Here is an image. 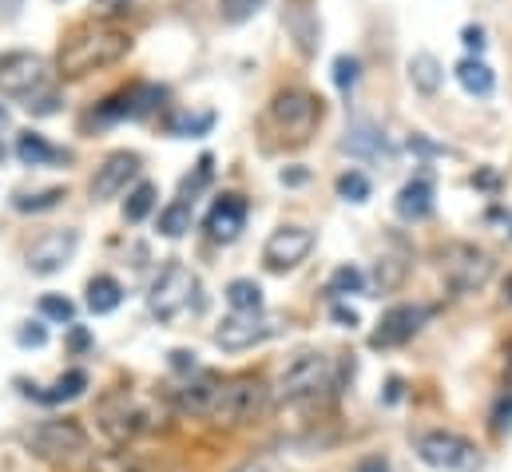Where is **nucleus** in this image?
Here are the masks:
<instances>
[{
  "label": "nucleus",
  "instance_id": "nucleus-51",
  "mask_svg": "<svg viewBox=\"0 0 512 472\" xmlns=\"http://www.w3.org/2000/svg\"><path fill=\"white\" fill-rule=\"evenodd\" d=\"M0 155H4V147H0Z\"/></svg>",
  "mask_w": 512,
  "mask_h": 472
},
{
  "label": "nucleus",
  "instance_id": "nucleus-23",
  "mask_svg": "<svg viewBox=\"0 0 512 472\" xmlns=\"http://www.w3.org/2000/svg\"><path fill=\"white\" fill-rule=\"evenodd\" d=\"M88 389V373L84 369H68L64 377H56L48 389H40L36 393V401H44V405H60V401H72V397H80Z\"/></svg>",
  "mask_w": 512,
  "mask_h": 472
},
{
  "label": "nucleus",
  "instance_id": "nucleus-16",
  "mask_svg": "<svg viewBox=\"0 0 512 472\" xmlns=\"http://www.w3.org/2000/svg\"><path fill=\"white\" fill-rule=\"evenodd\" d=\"M247 227V199L243 195H219L207 211V235L215 242H235Z\"/></svg>",
  "mask_w": 512,
  "mask_h": 472
},
{
  "label": "nucleus",
  "instance_id": "nucleus-3",
  "mask_svg": "<svg viewBox=\"0 0 512 472\" xmlns=\"http://www.w3.org/2000/svg\"><path fill=\"white\" fill-rule=\"evenodd\" d=\"M24 449L40 461H52V465L80 461L88 453V433L80 421H68V417L64 421H40L24 433Z\"/></svg>",
  "mask_w": 512,
  "mask_h": 472
},
{
  "label": "nucleus",
  "instance_id": "nucleus-25",
  "mask_svg": "<svg viewBox=\"0 0 512 472\" xmlns=\"http://www.w3.org/2000/svg\"><path fill=\"white\" fill-rule=\"evenodd\" d=\"M227 302H231L235 314H258L262 310V290H258V282H251V278H235L227 286Z\"/></svg>",
  "mask_w": 512,
  "mask_h": 472
},
{
  "label": "nucleus",
  "instance_id": "nucleus-35",
  "mask_svg": "<svg viewBox=\"0 0 512 472\" xmlns=\"http://www.w3.org/2000/svg\"><path fill=\"white\" fill-rule=\"evenodd\" d=\"M401 274H405V262L401 258H378V274L374 278H378L382 290H393L401 282Z\"/></svg>",
  "mask_w": 512,
  "mask_h": 472
},
{
  "label": "nucleus",
  "instance_id": "nucleus-34",
  "mask_svg": "<svg viewBox=\"0 0 512 472\" xmlns=\"http://www.w3.org/2000/svg\"><path fill=\"white\" fill-rule=\"evenodd\" d=\"M334 84H338L342 92H350V88L358 84V60H354V56H338V60H334Z\"/></svg>",
  "mask_w": 512,
  "mask_h": 472
},
{
  "label": "nucleus",
  "instance_id": "nucleus-42",
  "mask_svg": "<svg viewBox=\"0 0 512 472\" xmlns=\"http://www.w3.org/2000/svg\"><path fill=\"white\" fill-rule=\"evenodd\" d=\"M334 322L346 326V330H354V326H358V314H354L350 306H334Z\"/></svg>",
  "mask_w": 512,
  "mask_h": 472
},
{
  "label": "nucleus",
  "instance_id": "nucleus-32",
  "mask_svg": "<svg viewBox=\"0 0 512 472\" xmlns=\"http://www.w3.org/2000/svg\"><path fill=\"white\" fill-rule=\"evenodd\" d=\"M40 314H44L48 322H72V318H76V306H72L64 294H44V298H40Z\"/></svg>",
  "mask_w": 512,
  "mask_h": 472
},
{
  "label": "nucleus",
  "instance_id": "nucleus-18",
  "mask_svg": "<svg viewBox=\"0 0 512 472\" xmlns=\"http://www.w3.org/2000/svg\"><path fill=\"white\" fill-rule=\"evenodd\" d=\"M342 147L350 155H358V159H393V147L385 143V131L370 119H354L346 139H342Z\"/></svg>",
  "mask_w": 512,
  "mask_h": 472
},
{
  "label": "nucleus",
  "instance_id": "nucleus-49",
  "mask_svg": "<svg viewBox=\"0 0 512 472\" xmlns=\"http://www.w3.org/2000/svg\"><path fill=\"white\" fill-rule=\"evenodd\" d=\"M509 381H512V342H509Z\"/></svg>",
  "mask_w": 512,
  "mask_h": 472
},
{
  "label": "nucleus",
  "instance_id": "nucleus-31",
  "mask_svg": "<svg viewBox=\"0 0 512 472\" xmlns=\"http://www.w3.org/2000/svg\"><path fill=\"white\" fill-rule=\"evenodd\" d=\"M338 195L346 203H366L370 199V179L362 171H346V175H338Z\"/></svg>",
  "mask_w": 512,
  "mask_h": 472
},
{
  "label": "nucleus",
  "instance_id": "nucleus-10",
  "mask_svg": "<svg viewBox=\"0 0 512 472\" xmlns=\"http://www.w3.org/2000/svg\"><path fill=\"white\" fill-rule=\"evenodd\" d=\"M48 76L44 56L36 52H4L0 56V92L4 96H32Z\"/></svg>",
  "mask_w": 512,
  "mask_h": 472
},
{
  "label": "nucleus",
  "instance_id": "nucleus-39",
  "mask_svg": "<svg viewBox=\"0 0 512 472\" xmlns=\"http://www.w3.org/2000/svg\"><path fill=\"white\" fill-rule=\"evenodd\" d=\"M235 472H286L278 461H270V457H258V461H247L243 469H235Z\"/></svg>",
  "mask_w": 512,
  "mask_h": 472
},
{
  "label": "nucleus",
  "instance_id": "nucleus-40",
  "mask_svg": "<svg viewBox=\"0 0 512 472\" xmlns=\"http://www.w3.org/2000/svg\"><path fill=\"white\" fill-rule=\"evenodd\" d=\"M171 365H175V369H183V373H195V369H199L191 350H175V354H171Z\"/></svg>",
  "mask_w": 512,
  "mask_h": 472
},
{
  "label": "nucleus",
  "instance_id": "nucleus-47",
  "mask_svg": "<svg viewBox=\"0 0 512 472\" xmlns=\"http://www.w3.org/2000/svg\"><path fill=\"white\" fill-rule=\"evenodd\" d=\"M505 302H509V306H512V274H509V278H505Z\"/></svg>",
  "mask_w": 512,
  "mask_h": 472
},
{
  "label": "nucleus",
  "instance_id": "nucleus-11",
  "mask_svg": "<svg viewBox=\"0 0 512 472\" xmlns=\"http://www.w3.org/2000/svg\"><path fill=\"white\" fill-rule=\"evenodd\" d=\"M433 310L429 306H393V310H385L382 322H378V330L370 334V346L374 350H393V346H405L421 326H425V318H429Z\"/></svg>",
  "mask_w": 512,
  "mask_h": 472
},
{
  "label": "nucleus",
  "instance_id": "nucleus-20",
  "mask_svg": "<svg viewBox=\"0 0 512 472\" xmlns=\"http://www.w3.org/2000/svg\"><path fill=\"white\" fill-rule=\"evenodd\" d=\"M405 68H409V80H413V88L421 96H433L445 84V68H441V60L433 52H413Z\"/></svg>",
  "mask_w": 512,
  "mask_h": 472
},
{
  "label": "nucleus",
  "instance_id": "nucleus-7",
  "mask_svg": "<svg viewBox=\"0 0 512 472\" xmlns=\"http://www.w3.org/2000/svg\"><path fill=\"white\" fill-rule=\"evenodd\" d=\"M441 274L457 294H473L493 278V258L473 242H449L441 250Z\"/></svg>",
  "mask_w": 512,
  "mask_h": 472
},
{
  "label": "nucleus",
  "instance_id": "nucleus-38",
  "mask_svg": "<svg viewBox=\"0 0 512 472\" xmlns=\"http://www.w3.org/2000/svg\"><path fill=\"white\" fill-rule=\"evenodd\" d=\"M461 40H465V48H469V52H477V56H481V48H485V32H481L477 24H469V28L461 32Z\"/></svg>",
  "mask_w": 512,
  "mask_h": 472
},
{
  "label": "nucleus",
  "instance_id": "nucleus-30",
  "mask_svg": "<svg viewBox=\"0 0 512 472\" xmlns=\"http://www.w3.org/2000/svg\"><path fill=\"white\" fill-rule=\"evenodd\" d=\"M211 123H215V116H211V112H199V116L183 112V116L171 119V135H179V139H191V135H207V131H211Z\"/></svg>",
  "mask_w": 512,
  "mask_h": 472
},
{
  "label": "nucleus",
  "instance_id": "nucleus-26",
  "mask_svg": "<svg viewBox=\"0 0 512 472\" xmlns=\"http://www.w3.org/2000/svg\"><path fill=\"white\" fill-rule=\"evenodd\" d=\"M159 231L167 238L187 235V231H191V203H187V199H175V203L159 215Z\"/></svg>",
  "mask_w": 512,
  "mask_h": 472
},
{
  "label": "nucleus",
  "instance_id": "nucleus-12",
  "mask_svg": "<svg viewBox=\"0 0 512 472\" xmlns=\"http://www.w3.org/2000/svg\"><path fill=\"white\" fill-rule=\"evenodd\" d=\"M76 246H80V231H72V227L36 238V242L28 246V254H24V258H28V270H32V274H56V270H64V266L72 262Z\"/></svg>",
  "mask_w": 512,
  "mask_h": 472
},
{
  "label": "nucleus",
  "instance_id": "nucleus-28",
  "mask_svg": "<svg viewBox=\"0 0 512 472\" xmlns=\"http://www.w3.org/2000/svg\"><path fill=\"white\" fill-rule=\"evenodd\" d=\"M151 211H155V187L151 183H139L128 195V203H124V219L128 223H143Z\"/></svg>",
  "mask_w": 512,
  "mask_h": 472
},
{
  "label": "nucleus",
  "instance_id": "nucleus-17",
  "mask_svg": "<svg viewBox=\"0 0 512 472\" xmlns=\"http://www.w3.org/2000/svg\"><path fill=\"white\" fill-rule=\"evenodd\" d=\"M215 393H219V377L199 373L195 381L187 377L179 389H171V401H175V409H179V413H191V417H211Z\"/></svg>",
  "mask_w": 512,
  "mask_h": 472
},
{
  "label": "nucleus",
  "instance_id": "nucleus-1",
  "mask_svg": "<svg viewBox=\"0 0 512 472\" xmlns=\"http://www.w3.org/2000/svg\"><path fill=\"white\" fill-rule=\"evenodd\" d=\"M128 52H131L128 32H120L112 24H84V28H76L60 44L56 64H60L64 76H88L96 68H108V64L124 60Z\"/></svg>",
  "mask_w": 512,
  "mask_h": 472
},
{
  "label": "nucleus",
  "instance_id": "nucleus-36",
  "mask_svg": "<svg viewBox=\"0 0 512 472\" xmlns=\"http://www.w3.org/2000/svg\"><path fill=\"white\" fill-rule=\"evenodd\" d=\"M258 8H262V0H223V16L235 20V24L239 20H251Z\"/></svg>",
  "mask_w": 512,
  "mask_h": 472
},
{
  "label": "nucleus",
  "instance_id": "nucleus-22",
  "mask_svg": "<svg viewBox=\"0 0 512 472\" xmlns=\"http://www.w3.org/2000/svg\"><path fill=\"white\" fill-rule=\"evenodd\" d=\"M120 302H124V286H120L116 278L96 274V278L88 282V310H92L96 318H104V314L120 310Z\"/></svg>",
  "mask_w": 512,
  "mask_h": 472
},
{
  "label": "nucleus",
  "instance_id": "nucleus-37",
  "mask_svg": "<svg viewBox=\"0 0 512 472\" xmlns=\"http://www.w3.org/2000/svg\"><path fill=\"white\" fill-rule=\"evenodd\" d=\"M16 342H20L24 350H28V346H32V350H40V346L48 342V330H44L40 322H24V326L16 330Z\"/></svg>",
  "mask_w": 512,
  "mask_h": 472
},
{
  "label": "nucleus",
  "instance_id": "nucleus-2",
  "mask_svg": "<svg viewBox=\"0 0 512 472\" xmlns=\"http://www.w3.org/2000/svg\"><path fill=\"white\" fill-rule=\"evenodd\" d=\"M147 306L159 322H175L183 318L187 310H199V278L183 266V262H167L159 270V278L151 282V294H147Z\"/></svg>",
  "mask_w": 512,
  "mask_h": 472
},
{
  "label": "nucleus",
  "instance_id": "nucleus-24",
  "mask_svg": "<svg viewBox=\"0 0 512 472\" xmlns=\"http://www.w3.org/2000/svg\"><path fill=\"white\" fill-rule=\"evenodd\" d=\"M16 155H20V163L24 167H44V163H52L60 151L44 139V135H32V131H24L20 139H16Z\"/></svg>",
  "mask_w": 512,
  "mask_h": 472
},
{
  "label": "nucleus",
  "instance_id": "nucleus-15",
  "mask_svg": "<svg viewBox=\"0 0 512 472\" xmlns=\"http://www.w3.org/2000/svg\"><path fill=\"white\" fill-rule=\"evenodd\" d=\"M135 175H139V155H135V151H116V155H108L104 167H96L92 199H116Z\"/></svg>",
  "mask_w": 512,
  "mask_h": 472
},
{
  "label": "nucleus",
  "instance_id": "nucleus-33",
  "mask_svg": "<svg viewBox=\"0 0 512 472\" xmlns=\"http://www.w3.org/2000/svg\"><path fill=\"white\" fill-rule=\"evenodd\" d=\"M88 472H139V469H135L131 453H104V457L92 461V469Z\"/></svg>",
  "mask_w": 512,
  "mask_h": 472
},
{
  "label": "nucleus",
  "instance_id": "nucleus-19",
  "mask_svg": "<svg viewBox=\"0 0 512 472\" xmlns=\"http://www.w3.org/2000/svg\"><path fill=\"white\" fill-rule=\"evenodd\" d=\"M397 219H405V223H421V219H429V211H433V183L425 179V175H417V179H409L401 191H397Z\"/></svg>",
  "mask_w": 512,
  "mask_h": 472
},
{
  "label": "nucleus",
  "instance_id": "nucleus-4",
  "mask_svg": "<svg viewBox=\"0 0 512 472\" xmlns=\"http://www.w3.org/2000/svg\"><path fill=\"white\" fill-rule=\"evenodd\" d=\"M266 405H270V389L258 377H231V381H219L211 421L215 425H247Z\"/></svg>",
  "mask_w": 512,
  "mask_h": 472
},
{
  "label": "nucleus",
  "instance_id": "nucleus-21",
  "mask_svg": "<svg viewBox=\"0 0 512 472\" xmlns=\"http://www.w3.org/2000/svg\"><path fill=\"white\" fill-rule=\"evenodd\" d=\"M453 72H457V84H461L469 96H489L493 84H497V80H493V68H489L481 56H465Z\"/></svg>",
  "mask_w": 512,
  "mask_h": 472
},
{
  "label": "nucleus",
  "instance_id": "nucleus-45",
  "mask_svg": "<svg viewBox=\"0 0 512 472\" xmlns=\"http://www.w3.org/2000/svg\"><path fill=\"white\" fill-rule=\"evenodd\" d=\"M302 179H306V175H302V171H290V175H286V171H282V183H302Z\"/></svg>",
  "mask_w": 512,
  "mask_h": 472
},
{
  "label": "nucleus",
  "instance_id": "nucleus-46",
  "mask_svg": "<svg viewBox=\"0 0 512 472\" xmlns=\"http://www.w3.org/2000/svg\"><path fill=\"white\" fill-rule=\"evenodd\" d=\"M0 8H4V12H8V16H12V12H16V8H20V0H0Z\"/></svg>",
  "mask_w": 512,
  "mask_h": 472
},
{
  "label": "nucleus",
  "instance_id": "nucleus-50",
  "mask_svg": "<svg viewBox=\"0 0 512 472\" xmlns=\"http://www.w3.org/2000/svg\"><path fill=\"white\" fill-rule=\"evenodd\" d=\"M0 123H4V108H0Z\"/></svg>",
  "mask_w": 512,
  "mask_h": 472
},
{
  "label": "nucleus",
  "instance_id": "nucleus-43",
  "mask_svg": "<svg viewBox=\"0 0 512 472\" xmlns=\"http://www.w3.org/2000/svg\"><path fill=\"white\" fill-rule=\"evenodd\" d=\"M473 187H497V175L485 171V175H473Z\"/></svg>",
  "mask_w": 512,
  "mask_h": 472
},
{
  "label": "nucleus",
  "instance_id": "nucleus-6",
  "mask_svg": "<svg viewBox=\"0 0 512 472\" xmlns=\"http://www.w3.org/2000/svg\"><path fill=\"white\" fill-rule=\"evenodd\" d=\"M338 385V365L330 354H298L278 377V397L286 401H302V397H318L326 389Z\"/></svg>",
  "mask_w": 512,
  "mask_h": 472
},
{
  "label": "nucleus",
  "instance_id": "nucleus-8",
  "mask_svg": "<svg viewBox=\"0 0 512 472\" xmlns=\"http://www.w3.org/2000/svg\"><path fill=\"white\" fill-rule=\"evenodd\" d=\"M270 119H274V127L286 131L294 143H306L310 131H314L318 119H322V100H314V96L302 92V88H286V92H278V96L270 100Z\"/></svg>",
  "mask_w": 512,
  "mask_h": 472
},
{
  "label": "nucleus",
  "instance_id": "nucleus-41",
  "mask_svg": "<svg viewBox=\"0 0 512 472\" xmlns=\"http://www.w3.org/2000/svg\"><path fill=\"white\" fill-rule=\"evenodd\" d=\"M409 147H413V151H421V155H445V147H437V143H429V139H421V135H413V139H409Z\"/></svg>",
  "mask_w": 512,
  "mask_h": 472
},
{
  "label": "nucleus",
  "instance_id": "nucleus-44",
  "mask_svg": "<svg viewBox=\"0 0 512 472\" xmlns=\"http://www.w3.org/2000/svg\"><path fill=\"white\" fill-rule=\"evenodd\" d=\"M385 401L393 405V401H401V381H389V389H385Z\"/></svg>",
  "mask_w": 512,
  "mask_h": 472
},
{
  "label": "nucleus",
  "instance_id": "nucleus-48",
  "mask_svg": "<svg viewBox=\"0 0 512 472\" xmlns=\"http://www.w3.org/2000/svg\"><path fill=\"white\" fill-rule=\"evenodd\" d=\"M505 235L512 238V211H505Z\"/></svg>",
  "mask_w": 512,
  "mask_h": 472
},
{
  "label": "nucleus",
  "instance_id": "nucleus-14",
  "mask_svg": "<svg viewBox=\"0 0 512 472\" xmlns=\"http://www.w3.org/2000/svg\"><path fill=\"white\" fill-rule=\"evenodd\" d=\"M100 421H104V433L112 437V441H128L135 433H143L147 425V413L131 401V393L124 389H116V393H108L104 401H100Z\"/></svg>",
  "mask_w": 512,
  "mask_h": 472
},
{
  "label": "nucleus",
  "instance_id": "nucleus-27",
  "mask_svg": "<svg viewBox=\"0 0 512 472\" xmlns=\"http://www.w3.org/2000/svg\"><path fill=\"white\" fill-rule=\"evenodd\" d=\"M60 199H68V191H64V187H48V191H40V195H16L12 207L24 211V215H40V211L60 207Z\"/></svg>",
  "mask_w": 512,
  "mask_h": 472
},
{
  "label": "nucleus",
  "instance_id": "nucleus-13",
  "mask_svg": "<svg viewBox=\"0 0 512 472\" xmlns=\"http://www.w3.org/2000/svg\"><path fill=\"white\" fill-rule=\"evenodd\" d=\"M314 250V231L306 227H278L262 246V262L270 270H294L298 262H306V254Z\"/></svg>",
  "mask_w": 512,
  "mask_h": 472
},
{
  "label": "nucleus",
  "instance_id": "nucleus-9",
  "mask_svg": "<svg viewBox=\"0 0 512 472\" xmlns=\"http://www.w3.org/2000/svg\"><path fill=\"white\" fill-rule=\"evenodd\" d=\"M274 330H278V322L266 318L262 310H258V314H231V318H223V326L215 330V346L227 350V354H239V350H251L258 342H266Z\"/></svg>",
  "mask_w": 512,
  "mask_h": 472
},
{
  "label": "nucleus",
  "instance_id": "nucleus-5",
  "mask_svg": "<svg viewBox=\"0 0 512 472\" xmlns=\"http://www.w3.org/2000/svg\"><path fill=\"white\" fill-rule=\"evenodd\" d=\"M417 457L437 472H481L485 469V457L473 441H465L461 433H445V429H433V433H421L417 437Z\"/></svg>",
  "mask_w": 512,
  "mask_h": 472
},
{
  "label": "nucleus",
  "instance_id": "nucleus-29",
  "mask_svg": "<svg viewBox=\"0 0 512 472\" xmlns=\"http://www.w3.org/2000/svg\"><path fill=\"white\" fill-rule=\"evenodd\" d=\"M366 290V274L358 266H338L334 278H330V294L334 298H346V294H362Z\"/></svg>",
  "mask_w": 512,
  "mask_h": 472
}]
</instances>
